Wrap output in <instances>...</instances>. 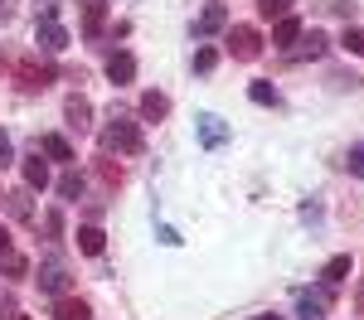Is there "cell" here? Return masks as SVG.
I'll return each instance as SVG.
<instances>
[{
    "label": "cell",
    "instance_id": "8",
    "mask_svg": "<svg viewBox=\"0 0 364 320\" xmlns=\"http://www.w3.org/2000/svg\"><path fill=\"white\" fill-rule=\"evenodd\" d=\"M78 5H83V34L97 39L102 25H107V5H102V0H78Z\"/></svg>",
    "mask_w": 364,
    "mask_h": 320
},
{
    "label": "cell",
    "instance_id": "18",
    "mask_svg": "<svg viewBox=\"0 0 364 320\" xmlns=\"http://www.w3.org/2000/svg\"><path fill=\"white\" fill-rule=\"evenodd\" d=\"M141 116H151V121L170 116V97L166 92H146V97H141Z\"/></svg>",
    "mask_w": 364,
    "mask_h": 320
},
{
    "label": "cell",
    "instance_id": "29",
    "mask_svg": "<svg viewBox=\"0 0 364 320\" xmlns=\"http://www.w3.org/2000/svg\"><path fill=\"white\" fill-rule=\"evenodd\" d=\"M326 10H331V15H340V20H350V15H355V5H350V0H331Z\"/></svg>",
    "mask_w": 364,
    "mask_h": 320
},
{
    "label": "cell",
    "instance_id": "16",
    "mask_svg": "<svg viewBox=\"0 0 364 320\" xmlns=\"http://www.w3.org/2000/svg\"><path fill=\"white\" fill-rule=\"evenodd\" d=\"M34 150H39V155H49V160H73V145L63 141V136H39Z\"/></svg>",
    "mask_w": 364,
    "mask_h": 320
},
{
    "label": "cell",
    "instance_id": "26",
    "mask_svg": "<svg viewBox=\"0 0 364 320\" xmlns=\"http://www.w3.org/2000/svg\"><path fill=\"white\" fill-rule=\"evenodd\" d=\"M340 44H345L350 54H360V58H364V29H345V39H340Z\"/></svg>",
    "mask_w": 364,
    "mask_h": 320
},
{
    "label": "cell",
    "instance_id": "11",
    "mask_svg": "<svg viewBox=\"0 0 364 320\" xmlns=\"http://www.w3.org/2000/svg\"><path fill=\"white\" fill-rule=\"evenodd\" d=\"M326 49H331V39H326L321 29H311V34H301V44L291 49V58H321Z\"/></svg>",
    "mask_w": 364,
    "mask_h": 320
},
{
    "label": "cell",
    "instance_id": "7",
    "mask_svg": "<svg viewBox=\"0 0 364 320\" xmlns=\"http://www.w3.org/2000/svg\"><path fill=\"white\" fill-rule=\"evenodd\" d=\"M63 121H68V131L83 136L87 126H92V102H87V97H68V102H63Z\"/></svg>",
    "mask_w": 364,
    "mask_h": 320
},
{
    "label": "cell",
    "instance_id": "20",
    "mask_svg": "<svg viewBox=\"0 0 364 320\" xmlns=\"http://www.w3.org/2000/svg\"><path fill=\"white\" fill-rule=\"evenodd\" d=\"M58 194H63V199H78V194H83V175L63 170V175H58Z\"/></svg>",
    "mask_w": 364,
    "mask_h": 320
},
{
    "label": "cell",
    "instance_id": "6",
    "mask_svg": "<svg viewBox=\"0 0 364 320\" xmlns=\"http://www.w3.org/2000/svg\"><path fill=\"white\" fill-rule=\"evenodd\" d=\"M224 25H228V10L219 5V0H209V5H204V15L195 20V39H209V34H219Z\"/></svg>",
    "mask_w": 364,
    "mask_h": 320
},
{
    "label": "cell",
    "instance_id": "24",
    "mask_svg": "<svg viewBox=\"0 0 364 320\" xmlns=\"http://www.w3.org/2000/svg\"><path fill=\"white\" fill-rule=\"evenodd\" d=\"M97 175H102L107 184H122V165H117L112 155H102V160H97Z\"/></svg>",
    "mask_w": 364,
    "mask_h": 320
},
{
    "label": "cell",
    "instance_id": "13",
    "mask_svg": "<svg viewBox=\"0 0 364 320\" xmlns=\"http://www.w3.org/2000/svg\"><path fill=\"white\" fill-rule=\"evenodd\" d=\"M199 141H204V145H224L228 141V126L219 121V116H199Z\"/></svg>",
    "mask_w": 364,
    "mask_h": 320
},
{
    "label": "cell",
    "instance_id": "5",
    "mask_svg": "<svg viewBox=\"0 0 364 320\" xmlns=\"http://www.w3.org/2000/svg\"><path fill=\"white\" fill-rule=\"evenodd\" d=\"M34 282H39V291H44V296H63L73 277H68V267L54 258V262H44V267H39V277H34Z\"/></svg>",
    "mask_w": 364,
    "mask_h": 320
},
{
    "label": "cell",
    "instance_id": "10",
    "mask_svg": "<svg viewBox=\"0 0 364 320\" xmlns=\"http://www.w3.org/2000/svg\"><path fill=\"white\" fill-rule=\"evenodd\" d=\"M107 78H112L117 87H127L132 78H136V58H132V54H112V58H107Z\"/></svg>",
    "mask_w": 364,
    "mask_h": 320
},
{
    "label": "cell",
    "instance_id": "3",
    "mask_svg": "<svg viewBox=\"0 0 364 320\" xmlns=\"http://www.w3.org/2000/svg\"><path fill=\"white\" fill-rule=\"evenodd\" d=\"M228 54L243 58V63H252V58L262 54V34H257L252 25H233L228 29Z\"/></svg>",
    "mask_w": 364,
    "mask_h": 320
},
{
    "label": "cell",
    "instance_id": "27",
    "mask_svg": "<svg viewBox=\"0 0 364 320\" xmlns=\"http://www.w3.org/2000/svg\"><path fill=\"white\" fill-rule=\"evenodd\" d=\"M214 63H219L214 49H199V54H195V73H214Z\"/></svg>",
    "mask_w": 364,
    "mask_h": 320
},
{
    "label": "cell",
    "instance_id": "34",
    "mask_svg": "<svg viewBox=\"0 0 364 320\" xmlns=\"http://www.w3.org/2000/svg\"><path fill=\"white\" fill-rule=\"evenodd\" d=\"M34 5H44V15H54V0H34Z\"/></svg>",
    "mask_w": 364,
    "mask_h": 320
},
{
    "label": "cell",
    "instance_id": "35",
    "mask_svg": "<svg viewBox=\"0 0 364 320\" xmlns=\"http://www.w3.org/2000/svg\"><path fill=\"white\" fill-rule=\"evenodd\" d=\"M252 320H282V316H252Z\"/></svg>",
    "mask_w": 364,
    "mask_h": 320
},
{
    "label": "cell",
    "instance_id": "21",
    "mask_svg": "<svg viewBox=\"0 0 364 320\" xmlns=\"http://www.w3.org/2000/svg\"><path fill=\"white\" fill-rule=\"evenodd\" d=\"M248 97L257 102V107H277V87H272V83H252Z\"/></svg>",
    "mask_w": 364,
    "mask_h": 320
},
{
    "label": "cell",
    "instance_id": "31",
    "mask_svg": "<svg viewBox=\"0 0 364 320\" xmlns=\"http://www.w3.org/2000/svg\"><path fill=\"white\" fill-rule=\"evenodd\" d=\"M10 160H15V150H10V136H5V131H0V170H5V165H10Z\"/></svg>",
    "mask_w": 364,
    "mask_h": 320
},
{
    "label": "cell",
    "instance_id": "1",
    "mask_svg": "<svg viewBox=\"0 0 364 320\" xmlns=\"http://www.w3.org/2000/svg\"><path fill=\"white\" fill-rule=\"evenodd\" d=\"M102 150L107 155H141V131H136V121L132 116H122V112H112V121L102 126Z\"/></svg>",
    "mask_w": 364,
    "mask_h": 320
},
{
    "label": "cell",
    "instance_id": "30",
    "mask_svg": "<svg viewBox=\"0 0 364 320\" xmlns=\"http://www.w3.org/2000/svg\"><path fill=\"white\" fill-rule=\"evenodd\" d=\"M0 320H15V296L10 291H0Z\"/></svg>",
    "mask_w": 364,
    "mask_h": 320
},
{
    "label": "cell",
    "instance_id": "4",
    "mask_svg": "<svg viewBox=\"0 0 364 320\" xmlns=\"http://www.w3.org/2000/svg\"><path fill=\"white\" fill-rule=\"evenodd\" d=\"M34 44H39L44 54H63V49H68V29L58 25L54 15H39V25H34Z\"/></svg>",
    "mask_w": 364,
    "mask_h": 320
},
{
    "label": "cell",
    "instance_id": "25",
    "mask_svg": "<svg viewBox=\"0 0 364 320\" xmlns=\"http://www.w3.org/2000/svg\"><path fill=\"white\" fill-rule=\"evenodd\" d=\"M0 267H5L10 277H25V272H29V262L20 258V253H5V258H0Z\"/></svg>",
    "mask_w": 364,
    "mask_h": 320
},
{
    "label": "cell",
    "instance_id": "28",
    "mask_svg": "<svg viewBox=\"0 0 364 320\" xmlns=\"http://www.w3.org/2000/svg\"><path fill=\"white\" fill-rule=\"evenodd\" d=\"M44 233H49V238H58V233H63V214H58V209H49V214H44Z\"/></svg>",
    "mask_w": 364,
    "mask_h": 320
},
{
    "label": "cell",
    "instance_id": "32",
    "mask_svg": "<svg viewBox=\"0 0 364 320\" xmlns=\"http://www.w3.org/2000/svg\"><path fill=\"white\" fill-rule=\"evenodd\" d=\"M15 20V0H0V25H10Z\"/></svg>",
    "mask_w": 364,
    "mask_h": 320
},
{
    "label": "cell",
    "instance_id": "9",
    "mask_svg": "<svg viewBox=\"0 0 364 320\" xmlns=\"http://www.w3.org/2000/svg\"><path fill=\"white\" fill-rule=\"evenodd\" d=\"M54 320H92V306L78 296H58L54 301Z\"/></svg>",
    "mask_w": 364,
    "mask_h": 320
},
{
    "label": "cell",
    "instance_id": "14",
    "mask_svg": "<svg viewBox=\"0 0 364 320\" xmlns=\"http://www.w3.org/2000/svg\"><path fill=\"white\" fill-rule=\"evenodd\" d=\"M350 277V253H340V258L326 262V272H321V287H340Z\"/></svg>",
    "mask_w": 364,
    "mask_h": 320
},
{
    "label": "cell",
    "instance_id": "23",
    "mask_svg": "<svg viewBox=\"0 0 364 320\" xmlns=\"http://www.w3.org/2000/svg\"><path fill=\"white\" fill-rule=\"evenodd\" d=\"M345 170L355 175V180H364V141L350 145V155H345Z\"/></svg>",
    "mask_w": 364,
    "mask_h": 320
},
{
    "label": "cell",
    "instance_id": "19",
    "mask_svg": "<svg viewBox=\"0 0 364 320\" xmlns=\"http://www.w3.org/2000/svg\"><path fill=\"white\" fill-rule=\"evenodd\" d=\"M102 243H107V238H102L97 224H83V228H78V248H83L87 258H97V253H102Z\"/></svg>",
    "mask_w": 364,
    "mask_h": 320
},
{
    "label": "cell",
    "instance_id": "38",
    "mask_svg": "<svg viewBox=\"0 0 364 320\" xmlns=\"http://www.w3.org/2000/svg\"><path fill=\"white\" fill-rule=\"evenodd\" d=\"M0 199H5V194H0Z\"/></svg>",
    "mask_w": 364,
    "mask_h": 320
},
{
    "label": "cell",
    "instance_id": "33",
    "mask_svg": "<svg viewBox=\"0 0 364 320\" xmlns=\"http://www.w3.org/2000/svg\"><path fill=\"white\" fill-rule=\"evenodd\" d=\"M5 253H10V233L0 228V258H5Z\"/></svg>",
    "mask_w": 364,
    "mask_h": 320
},
{
    "label": "cell",
    "instance_id": "22",
    "mask_svg": "<svg viewBox=\"0 0 364 320\" xmlns=\"http://www.w3.org/2000/svg\"><path fill=\"white\" fill-rule=\"evenodd\" d=\"M287 10H291V0H257V15L262 20H282Z\"/></svg>",
    "mask_w": 364,
    "mask_h": 320
},
{
    "label": "cell",
    "instance_id": "2",
    "mask_svg": "<svg viewBox=\"0 0 364 320\" xmlns=\"http://www.w3.org/2000/svg\"><path fill=\"white\" fill-rule=\"evenodd\" d=\"M15 83H20V92H44V87L54 83V63H39V58H25V63L15 68Z\"/></svg>",
    "mask_w": 364,
    "mask_h": 320
},
{
    "label": "cell",
    "instance_id": "15",
    "mask_svg": "<svg viewBox=\"0 0 364 320\" xmlns=\"http://www.w3.org/2000/svg\"><path fill=\"white\" fill-rule=\"evenodd\" d=\"M301 39V20L296 15H282L277 25H272V44H296Z\"/></svg>",
    "mask_w": 364,
    "mask_h": 320
},
{
    "label": "cell",
    "instance_id": "36",
    "mask_svg": "<svg viewBox=\"0 0 364 320\" xmlns=\"http://www.w3.org/2000/svg\"><path fill=\"white\" fill-rule=\"evenodd\" d=\"M360 306H364V287H360Z\"/></svg>",
    "mask_w": 364,
    "mask_h": 320
},
{
    "label": "cell",
    "instance_id": "12",
    "mask_svg": "<svg viewBox=\"0 0 364 320\" xmlns=\"http://www.w3.org/2000/svg\"><path fill=\"white\" fill-rule=\"evenodd\" d=\"M5 209H10V219L29 224V219H34V204H29V184H25V189H10V194H5Z\"/></svg>",
    "mask_w": 364,
    "mask_h": 320
},
{
    "label": "cell",
    "instance_id": "17",
    "mask_svg": "<svg viewBox=\"0 0 364 320\" xmlns=\"http://www.w3.org/2000/svg\"><path fill=\"white\" fill-rule=\"evenodd\" d=\"M25 184H29V189H44V184H49V165L39 160V150L25 155Z\"/></svg>",
    "mask_w": 364,
    "mask_h": 320
},
{
    "label": "cell",
    "instance_id": "37",
    "mask_svg": "<svg viewBox=\"0 0 364 320\" xmlns=\"http://www.w3.org/2000/svg\"><path fill=\"white\" fill-rule=\"evenodd\" d=\"M15 320H29V316H15Z\"/></svg>",
    "mask_w": 364,
    "mask_h": 320
}]
</instances>
